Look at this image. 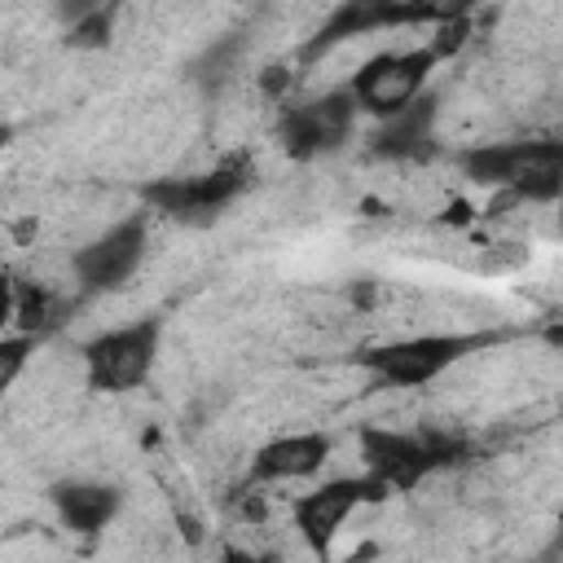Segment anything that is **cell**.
Instances as JSON below:
<instances>
[{
    "label": "cell",
    "mask_w": 563,
    "mask_h": 563,
    "mask_svg": "<svg viewBox=\"0 0 563 563\" xmlns=\"http://www.w3.org/2000/svg\"><path fill=\"white\" fill-rule=\"evenodd\" d=\"M145 238H150V224L145 216H128L119 220L114 229H106L97 242H88L79 255H75V277L84 290H110L119 282H128L145 255Z\"/></svg>",
    "instance_id": "6"
},
{
    "label": "cell",
    "mask_w": 563,
    "mask_h": 563,
    "mask_svg": "<svg viewBox=\"0 0 563 563\" xmlns=\"http://www.w3.org/2000/svg\"><path fill=\"white\" fill-rule=\"evenodd\" d=\"M361 457H365V475L378 479L383 488H413L435 466V457H431L422 435L383 431V427H365L361 431Z\"/></svg>",
    "instance_id": "8"
},
{
    "label": "cell",
    "mask_w": 563,
    "mask_h": 563,
    "mask_svg": "<svg viewBox=\"0 0 563 563\" xmlns=\"http://www.w3.org/2000/svg\"><path fill=\"white\" fill-rule=\"evenodd\" d=\"M154 356H158V321L145 317V321L97 334L84 347V369L97 391H132L150 378Z\"/></svg>",
    "instance_id": "2"
},
{
    "label": "cell",
    "mask_w": 563,
    "mask_h": 563,
    "mask_svg": "<svg viewBox=\"0 0 563 563\" xmlns=\"http://www.w3.org/2000/svg\"><path fill=\"white\" fill-rule=\"evenodd\" d=\"M66 40H70L75 48H101V44L110 40V13H101V9H97V13H88L84 22H75V26H70V35H66Z\"/></svg>",
    "instance_id": "14"
},
{
    "label": "cell",
    "mask_w": 563,
    "mask_h": 563,
    "mask_svg": "<svg viewBox=\"0 0 563 563\" xmlns=\"http://www.w3.org/2000/svg\"><path fill=\"white\" fill-rule=\"evenodd\" d=\"M462 172L475 185H497L519 198H554L563 185V150L554 141L475 145L462 154Z\"/></svg>",
    "instance_id": "1"
},
{
    "label": "cell",
    "mask_w": 563,
    "mask_h": 563,
    "mask_svg": "<svg viewBox=\"0 0 563 563\" xmlns=\"http://www.w3.org/2000/svg\"><path fill=\"white\" fill-rule=\"evenodd\" d=\"M13 321V282L0 277V330Z\"/></svg>",
    "instance_id": "15"
},
{
    "label": "cell",
    "mask_w": 563,
    "mask_h": 563,
    "mask_svg": "<svg viewBox=\"0 0 563 563\" xmlns=\"http://www.w3.org/2000/svg\"><path fill=\"white\" fill-rule=\"evenodd\" d=\"M26 356H31V334H13V339H0V391L26 369Z\"/></svg>",
    "instance_id": "13"
},
{
    "label": "cell",
    "mask_w": 563,
    "mask_h": 563,
    "mask_svg": "<svg viewBox=\"0 0 563 563\" xmlns=\"http://www.w3.org/2000/svg\"><path fill=\"white\" fill-rule=\"evenodd\" d=\"M431 48H409V53H378L369 57L356 79H352V101L356 110H369L378 119H391L400 114L409 101H418L427 75H431Z\"/></svg>",
    "instance_id": "3"
},
{
    "label": "cell",
    "mask_w": 563,
    "mask_h": 563,
    "mask_svg": "<svg viewBox=\"0 0 563 563\" xmlns=\"http://www.w3.org/2000/svg\"><path fill=\"white\" fill-rule=\"evenodd\" d=\"M475 343H484V339H475V334H413V339L369 347L361 361H365V369H374L387 383L418 387V383L440 378L449 365H457Z\"/></svg>",
    "instance_id": "4"
},
{
    "label": "cell",
    "mask_w": 563,
    "mask_h": 563,
    "mask_svg": "<svg viewBox=\"0 0 563 563\" xmlns=\"http://www.w3.org/2000/svg\"><path fill=\"white\" fill-rule=\"evenodd\" d=\"M431 123H435V97H418L400 114L383 119V128L374 132V150L387 158H422L431 145Z\"/></svg>",
    "instance_id": "11"
},
{
    "label": "cell",
    "mask_w": 563,
    "mask_h": 563,
    "mask_svg": "<svg viewBox=\"0 0 563 563\" xmlns=\"http://www.w3.org/2000/svg\"><path fill=\"white\" fill-rule=\"evenodd\" d=\"M242 189V172L233 167H220V172H207V176H172V180H158L145 189V198L176 216V220H207L216 216L220 207H229Z\"/></svg>",
    "instance_id": "9"
},
{
    "label": "cell",
    "mask_w": 563,
    "mask_h": 563,
    "mask_svg": "<svg viewBox=\"0 0 563 563\" xmlns=\"http://www.w3.org/2000/svg\"><path fill=\"white\" fill-rule=\"evenodd\" d=\"M4 141H9V128H4V123H0V150H4Z\"/></svg>",
    "instance_id": "16"
},
{
    "label": "cell",
    "mask_w": 563,
    "mask_h": 563,
    "mask_svg": "<svg viewBox=\"0 0 563 563\" xmlns=\"http://www.w3.org/2000/svg\"><path fill=\"white\" fill-rule=\"evenodd\" d=\"M325 457H330V435H321V431H299V435L268 440V444L255 453L251 475H255V479H299V475L321 471Z\"/></svg>",
    "instance_id": "10"
},
{
    "label": "cell",
    "mask_w": 563,
    "mask_h": 563,
    "mask_svg": "<svg viewBox=\"0 0 563 563\" xmlns=\"http://www.w3.org/2000/svg\"><path fill=\"white\" fill-rule=\"evenodd\" d=\"M352 119H356V101L352 92H325L308 106H295L286 110L282 119V145L295 154V158H312V154H325L334 150L347 132H352Z\"/></svg>",
    "instance_id": "7"
},
{
    "label": "cell",
    "mask_w": 563,
    "mask_h": 563,
    "mask_svg": "<svg viewBox=\"0 0 563 563\" xmlns=\"http://www.w3.org/2000/svg\"><path fill=\"white\" fill-rule=\"evenodd\" d=\"M53 501L70 532H101L119 510V493L106 484H62Z\"/></svg>",
    "instance_id": "12"
},
{
    "label": "cell",
    "mask_w": 563,
    "mask_h": 563,
    "mask_svg": "<svg viewBox=\"0 0 563 563\" xmlns=\"http://www.w3.org/2000/svg\"><path fill=\"white\" fill-rule=\"evenodd\" d=\"M383 497H387V488L378 479H369V475H361V479H330V484H321V488H312V493H303L295 501V528L321 554L339 537L343 519L361 501H383Z\"/></svg>",
    "instance_id": "5"
}]
</instances>
